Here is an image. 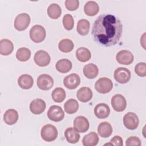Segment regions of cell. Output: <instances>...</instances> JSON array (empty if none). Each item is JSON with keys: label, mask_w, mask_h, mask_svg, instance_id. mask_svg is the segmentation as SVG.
<instances>
[{"label": "cell", "mask_w": 146, "mask_h": 146, "mask_svg": "<svg viewBox=\"0 0 146 146\" xmlns=\"http://www.w3.org/2000/svg\"><path fill=\"white\" fill-rule=\"evenodd\" d=\"M123 25L120 20L112 14H102L95 21L92 35L98 43L106 47L117 43L121 36Z\"/></svg>", "instance_id": "cell-1"}, {"label": "cell", "mask_w": 146, "mask_h": 146, "mask_svg": "<svg viewBox=\"0 0 146 146\" xmlns=\"http://www.w3.org/2000/svg\"><path fill=\"white\" fill-rule=\"evenodd\" d=\"M58 130L52 124H47L44 125L41 129L40 136L43 140L51 142L55 140L58 136Z\"/></svg>", "instance_id": "cell-2"}, {"label": "cell", "mask_w": 146, "mask_h": 146, "mask_svg": "<svg viewBox=\"0 0 146 146\" xmlns=\"http://www.w3.org/2000/svg\"><path fill=\"white\" fill-rule=\"evenodd\" d=\"M29 35L30 38L33 42L35 43H40L44 40L46 32L42 26L35 25L31 28Z\"/></svg>", "instance_id": "cell-3"}, {"label": "cell", "mask_w": 146, "mask_h": 146, "mask_svg": "<svg viewBox=\"0 0 146 146\" xmlns=\"http://www.w3.org/2000/svg\"><path fill=\"white\" fill-rule=\"evenodd\" d=\"M113 88L112 80L106 77L99 78L95 83V89L100 94H107L110 92Z\"/></svg>", "instance_id": "cell-4"}, {"label": "cell", "mask_w": 146, "mask_h": 146, "mask_svg": "<svg viewBox=\"0 0 146 146\" xmlns=\"http://www.w3.org/2000/svg\"><path fill=\"white\" fill-rule=\"evenodd\" d=\"M30 17L28 14L21 13L18 14L14 20V27L18 31H23L29 26Z\"/></svg>", "instance_id": "cell-5"}, {"label": "cell", "mask_w": 146, "mask_h": 146, "mask_svg": "<svg viewBox=\"0 0 146 146\" xmlns=\"http://www.w3.org/2000/svg\"><path fill=\"white\" fill-rule=\"evenodd\" d=\"M114 79L120 84H125L129 82L131 79V71L125 67H119L116 68L113 74Z\"/></svg>", "instance_id": "cell-6"}, {"label": "cell", "mask_w": 146, "mask_h": 146, "mask_svg": "<svg viewBox=\"0 0 146 146\" xmlns=\"http://www.w3.org/2000/svg\"><path fill=\"white\" fill-rule=\"evenodd\" d=\"M123 124L128 129L134 130L136 129L139 124V119L136 113L129 112L123 117Z\"/></svg>", "instance_id": "cell-7"}, {"label": "cell", "mask_w": 146, "mask_h": 146, "mask_svg": "<svg viewBox=\"0 0 146 146\" xmlns=\"http://www.w3.org/2000/svg\"><path fill=\"white\" fill-rule=\"evenodd\" d=\"M36 83L39 89L46 91L52 88L54 85V80L50 75L44 74L38 77Z\"/></svg>", "instance_id": "cell-8"}, {"label": "cell", "mask_w": 146, "mask_h": 146, "mask_svg": "<svg viewBox=\"0 0 146 146\" xmlns=\"http://www.w3.org/2000/svg\"><path fill=\"white\" fill-rule=\"evenodd\" d=\"M47 116L51 120L58 122L64 119V113L60 106L54 105L49 108L47 111Z\"/></svg>", "instance_id": "cell-9"}, {"label": "cell", "mask_w": 146, "mask_h": 146, "mask_svg": "<svg viewBox=\"0 0 146 146\" xmlns=\"http://www.w3.org/2000/svg\"><path fill=\"white\" fill-rule=\"evenodd\" d=\"M34 60L38 66L45 67L50 64L51 58L48 53L46 51L39 50L35 53Z\"/></svg>", "instance_id": "cell-10"}, {"label": "cell", "mask_w": 146, "mask_h": 146, "mask_svg": "<svg viewBox=\"0 0 146 146\" xmlns=\"http://www.w3.org/2000/svg\"><path fill=\"white\" fill-rule=\"evenodd\" d=\"M116 59L120 64L129 65L133 62L134 56L131 51L126 50H123L117 53L116 55Z\"/></svg>", "instance_id": "cell-11"}, {"label": "cell", "mask_w": 146, "mask_h": 146, "mask_svg": "<svg viewBox=\"0 0 146 146\" xmlns=\"http://www.w3.org/2000/svg\"><path fill=\"white\" fill-rule=\"evenodd\" d=\"M111 105L113 110L117 112L123 111L127 106L125 98L121 94H116L112 97Z\"/></svg>", "instance_id": "cell-12"}, {"label": "cell", "mask_w": 146, "mask_h": 146, "mask_svg": "<svg viewBox=\"0 0 146 146\" xmlns=\"http://www.w3.org/2000/svg\"><path fill=\"white\" fill-rule=\"evenodd\" d=\"M80 83V76L76 74H71L67 75L63 79L64 86L70 90L75 89Z\"/></svg>", "instance_id": "cell-13"}, {"label": "cell", "mask_w": 146, "mask_h": 146, "mask_svg": "<svg viewBox=\"0 0 146 146\" xmlns=\"http://www.w3.org/2000/svg\"><path fill=\"white\" fill-rule=\"evenodd\" d=\"M90 124L88 119L83 116H79L75 117L74 121V128L80 133L86 132L89 128Z\"/></svg>", "instance_id": "cell-14"}, {"label": "cell", "mask_w": 146, "mask_h": 146, "mask_svg": "<svg viewBox=\"0 0 146 146\" xmlns=\"http://www.w3.org/2000/svg\"><path fill=\"white\" fill-rule=\"evenodd\" d=\"M46 107L45 102L41 99H35L32 100L30 104V110L35 115H39L43 113Z\"/></svg>", "instance_id": "cell-15"}, {"label": "cell", "mask_w": 146, "mask_h": 146, "mask_svg": "<svg viewBox=\"0 0 146 146\" xmlns=\"http://www.w3.org/2000/svg\"><path fill=\"white\" fill-rule=\"evenodd\" d=\"M110 113V108L106 103L98 104L94 108V114L98 119L107 118Z\"/></svg>", "instance_id": "cell-16"}, {"label": "cell", "mask_w": 146, "mask_h": 146, "mask_svg": "<svg viewBox=\"0 0 146 146\" xmlns=\"http://www.w3.org/2000/svg\"><path fill=\"white\" fill-rule=\"evenodd\" d=\"M92 90L87 87H83L79 88L76 92V97L78 99L83 102L86 103L89 102L92 98Z\"/></svg>", "instance_id": "cell-17"}, {"label": "cell", "mask_w": 146, "mask_h": 146, "mask_svg": "<svg viewBox=\"0 0 146 146\" xmlns=\"http://www.w3.org/2000/svg\"><path fill=\"white\" fill-rule=\"evenodd\" d=\"M18 83L21 88L29 90L33 87L34 79L33 77L29 74H23L19 77Z\"/></svg>", "instance_id": "cell-18"}, {"label": "cell", "mask_w": 146, "mask_h": 146, "mask_svg": "<svg viewBox=\"0 0 146 146\" xmlns=\"http://www.w3.org/2000/svg\"><path fill=\"white\" fill-rule=\"evenodd\" d=\"M112 131L113 129L112 125L107 121L102 122L98 125V132L102 137L106 138L110 136Z\"/></svg>", "instance_id": "cell-19"}, {"label": "cell", "mask_w": 146, "mask_h": 146, "mask_svg": "<svg viewBox=\"0 0 146 146\" xmlns=\"http://www.w3.org/2000/svg\"><path fill=\"white\" fill-rule=\"evenodd\" d=\"M83 72L88 79H94L98 75L99 68L96 64L88 63L84 66Z\"/></svg>", "instance_id": "cell-20"}, {"label": "cell", "mask_w": 146, "mask_h": 146, "mask_svg": "<svg viewBox=\"0 0 146 146\" xmlns=\"http://www.w3.org/2000/svg\"><path fill=\"white\" fill-rule=\"evenodd\" d=\"M18 117V112L14 109L7 110L3 115V120L8 125H13L16 123Z\"/></svg>", "instance_id": "cell-21"}, {"label": "cell", "mask_w": 146, "mask_h": 146, "mask_svg": "<svg viewBox=\"0 0 146 146\" xmlns=\"http://www.w3.org/2000/svg\"><path fill=\"white\" fill-rule=\"evenodd\" d=\"M14 50L12 42L8 39H2L0 41V54L2 55H9Z\"/></svg>", "instance_id": "cell-22"}, {"label": "cell", "mask_w": 146, "mask_h": 146, "mask_svg": "<svg viewBox=\"0 0 146 146\" xmlns=\"http://www.w3.org/2000/svg\"><path fill=\"white\" fill-rule=\"evenodd\" d=\"M64 136L66 140L71 144L78 143L80 139V135L78 132L72 127L67 128L64 132Z\"/></svg>", "instance_id": "cell-23"}, {"label": "cell", "mask_w": 146, "mask_h": 146, "mask_svg": "<svg viewBox=\"0 0 146 146\" xmlns=\"http://www.w3.org/2000/svg\"><path fill=\"white\" fill-rule=\"evenodd\" d=\"M99 11V5L95 1H90L87 2L84 6V11L85 14L90 17L96 15Z\"/></svg>", "instance_id": "cell-24"}, {"label": "cell", "mask_w": 146, "mask_h": 146, "mask_svg": "<svg viewBox=\"0 0 146 146\" xmlns=\"http://www.w3.org/2000/svg\"><path fill=\"white\" fill-rule=\"evenodd\" d=\"M72 63L67 59H62L59 60L55 64L56 69L60 73H67L72 68Z\"/></svg>", "instance_id": "cell-25"}, {"label": "cell", "mask_w": 146, "mask_h": 146, "mask_svg": "<svg viewBox=\"0 0 146 146\" xmlns=\"http://www.w3.org/2000/svg\"><path fill=\"white\" fill-rule=\"evenodd\" d=\"M99 140L97 133L95 132H91L83 137L82 143L84 146H95L98 144Z\"/></svg>", "instance_id": "cell-26"}, {"label": "cell", "mask_w": 146, "mask_h": 146, "mask_svg": "<svg viewBox=\"0 0 146 146\" xmlns=\"http://www.w3.org/2000/svg\"><path fill=\"white\" fill-rule=\"evenodd\" d=\"M76 57L77 59L82 62L89 60L91 57L90 51L86 47H79L76 51Z\"/></svg>", "instance_id": "cell-27"}, {"label": "cell", "mask_w": 146, "mask_h": 146, "mask_svg": "<svg viewBox=\"0 0 146 146\" xmlns=\"http://www.w3.org/2000/svg\"><path fill=\"white\" fill-rule=\"evenodd\" d=\"M47 14L48 17L53 19H58L61 15L62 9L60 6L57 3H52L47 8Z\"/></svg>", "instance_id": "cell-28"}, {"label": "cell", "mask_w": 146, "mask_h": 146, "mask_svg": "<svg viewBox=\"0 0 146 146\" xmlns=\"http://www.w3.org/2000/svg\"><path fill=\"white\" fill-rule=\"evenodd\" d=\"M90 22L85 19H80L77 23L76 30L77 32L81 35H86L88 34L90 31Z\"/></svg>", "instance_id": "cell-29"}, {"label": "cell", "mask_w": 146, "mask_h": 146, "mask_svg": "<svg viewBox=\"0 0 146 146\" xmlns=\"http://www.w3.org/2000/svg\"><path fill=\"white\" fill-rule=\"evenodd\" d=\"M64 109L66 113L73 114L77 112L79 109V103L74 99H70L64 104Z\"/></svg>", "instance_id": "cell-30"}, {"label": "cell", "mask_w": 146, "mask_h": 146, "mask_svg": "<svg viewBox=\"0 0 146 146\" xmlns=\"http://www.w3.org/2000/svg\"><path fill=\"white\" fill-rule=\"evenodd\" d=\"M74 47L73 42L70 39H63L58 44V48L59 50L63 52L67 53L71 52Z\"/></svg>", "instance_id": "cell-31"}, {"label": "cell", "mask_w": 146, "mask_h": 146, "mask_svg": "<svg viewBox=\"0 0 146 146\" xmlns=\"http://www.w3.org/2000/svg\"><path fill=\"white\" fill-rule=\"evenodd\" d=\"M17 59L21 62L27 61L31 56L30 50L26 47H21L18 49L15 54Z\"/></svg>", "instance_id": "cell-32"}, {"label": "cell", "mask_w": 146, "mask_h": 146, "mask_svg": "<svg viewBox=\"0 0 146 146\" xmlns=\"http://www.w3.org/2000/svg\"><path fill=\"white\" fill-rule=\"evenodd\" d=\"M53 100L56 103H62L66 98V92L61 87L55 88L51 94Z\"/></svg>", "instance_id": "cell-33"}, {"label": "cell", "mask_w": 146, "mask_h": 146, "mask_svg": "<svg viewBox=\"0 0 146 146\" xmlns=\"http://www.w3.org/2000/svg\"><path fill=\"white\" fill-rule=\"evenodd\" d=\"M62 23L64 27L67 30H71L74 26V20L71 14H67L63 16Z\"/></svg>", "instance_id": "cell-34"}, {"label": "cell", "mask_w": 146, "mask_h": 146, "mask_svg": "<svg viewBox=\"0 0 146 146\" xmlns=\"http://www.w3.org/2000/svg\"><path fill=\"white\" fill-rule=\"evenodd\" d=\"M135 73L140 77L146 76V64L144 62L137 63L135 67Z\"/></svg>", "instance_id": "cell-35"}, {"label": "cell", "mask_w": 146, "mask_h": 146, "mask_svg": "<svg viewBox=\"0 0 146 146\" xmlns=\"http://www.w3.org/2000/svg\"><path fill=\"white\" fill-rule=\"evenodd\" d=\"M79 1L78 0H66L65 6L70 11H75L79 7Z\"/></svg>", "instance_id": "cell-36"}, {"label": "cell", "mask_w": 146, "mask_h": 146, "mask_svg": "<svg viewBox=\"0 0 146 146\" xmlns=\"http://www.w3.org/2000/svg\"><path fill=\"white\" fill-rule=\"evenodd\" d=\"M125 145L127 146H130V145L140 146L141 145V143L140 139L138 137L133 136H130L126 140Z\"/></svg>", "instance_id": "cell-37"}, {"label": "cell", "mask_w": 146, "mask_h": 146, "mask_svg": "<svg viewBox=\"0 0 146 146\" xmlns=\"http://www.w3.org/2000/svg\"><path fill=\"white\" fill-rule=\"evenodd\" d=\"M110 143L112 145L122 146L123 145V139L120 136H114L110 140Z\"/></svg>", "instance_id": "cell-38"}]
</instances>
